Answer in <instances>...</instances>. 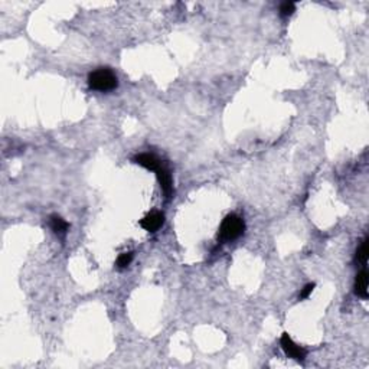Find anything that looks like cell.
Returning a JSON list of instances; mask_svg holds the SVG:
<instances>
[{"label":"cell","instance_id":"cell-1","mask_svg":"<svg viewBox=\"0 0 369 369\" xmlns=\"http://www.w3.org/2000/svg\"><path fill=\"white\" fill-rule=\"evenodd\" d=\"M88 85L91 90L107 92V91L114 90L119 85V83H117V76L111 69L98 68L88 75Z\"/></svg>","mask_w":369,"mask_h":369},{"label":"cell","instance_id":"cell-2","mask_svg":"<svg viewBox=\"0 0 369 369\" xmlns=\"http://www.w3.org/2000/svg\"><path fill=\"white\" fill-rule=\"evenodd\" d=\"M244 231H245L244 219L235 213H231L222 221V224L219 226L218 235L222 241H234V240L240 238Z\"/></svg>","mask_w":369,"mask_h":369},{"label":"cell","instance_id":"cell-3","mask_svg":"<svg viewBox=\"0 0 369 369\" xmlns=\"http://www.w3.org/2000/svg\"><path fill=\"white\" fill-rule=\"evenodd\" d=\"M280 343H281V347H283L284 354H286L288 358H292V359L297 362L304 361L306 351H304L303 347L299 346V345H296L293 339L288 336V333H283V336H281V339H280Z\"/></svg>","mask_w":369,"mask_h":369},{"label":"cell","instance_id":"cell-4","mask_svg":"<svg viewBox=\"0 0 369 369\" xmlns=\"http://www.w3.org/2000/svg\"><path fill=\"white\" fill-rule=\"evenodd\" d=\"M165 224V215L162 212H150L140 221V225L143 229L149 231V232H156L158 229L162 228V225Z\"/></svg>","mask_w":369,"mask_h":369},{"label":"cell","instance_id":"cell-5","mask_svg":"<svg viewBox=\"0 0 369 369\" xmlns=\"http://www.w3.org/2000/svg\"><path fill=\"white\" fill-rule=\"evenodd\" d=\"M156 176H158L159 183H160V188L163 190L167 198L172 195V190H173V185H172V176H170V172L167 170V167L162 165L156 170Z\"/></svg>","mask_w":369,"mask_h":369},{"label":"cell","instance_id":"cell-6","mask_svg":"<svg viewBox=\"0 0 369 369\" xmlns=\"http://www.w3.org/2000/svg\"><path fill=\"white\" fill-rule=\"evenodd\" d=\"M133 160H134V163H137V165L143 166V167L149 169V170H153V172H156L159 167L163 165V163H162L154 154H150V153H142V154H137Z\"/></svg>","mask_w":369,"mask_h":369},{"label":"cell","instance_id":"cell-7","mask_svg":"<svg viewBox=\"0 0 369 369\" xmlns=\"http://www.w3.org/2000/svg\"><path fill=\"white\" fill-rule=\"evenodd\" d=\"M355 293L362 299L368 297V271L366 268H362L361 273H358L355 280Z\"/></svg>","mask_w":369,"mask_h":369},{"label":"cell","instance_id":"cell-8","mask_svg":"<svg viewBox=\"0 0 369 369\" xmlns=\"http://www.w3.org/2000/svg\"><path fill=\"white\" fill-rule=\"evenodd\" d=\"M49 224H51V228H52L53 232L56 234V235H60V237H64V235L67 234V231H68V222L64 221V219L58 217V215H52Z\"/></svg>","mask_w":369,"mask_h":369},{"label":"cell","instance_id":"cell-9","mask_svg":"<svg viewBox=\"0 0 369 369\" xmlns=\"http://www.w3.org/2000/svg\"><path fill=\"white\" fill-rule=\"evenodd\" d=\"M356 261L363 264V265L368 261V238H365V240L361 242L359 248L356 251Z\"/></svg>","mask_w":369,"mask_h":369},{"label":"cell","instance_id":"cell-10","mask_svg":"<svg viewBox=\"0 0 369 369\" xmlns=\"http://www.w3.org/2000/svg\"><path fill=\"white\" fill-rule=\"evenodd\" d=\"M133 261V253H123L117 258V267L119 268H126Z\"/></svg>","mask_w":369,"mask_h":369},{"label":"cell","instance_id":"cell-11","mask_svg":"<svg viewBox=\"0 0 369 369\" xmlns=\"http://www.w3.org/2000/svg\"><path fill=\"white\" fill-rule=\"evenodd\" d=\"M296 10V5L293 2H284L281 6H280V15L281 16H290L293 15V12Z\"/></svg>","mask_w":369,"mask_h":369},{"label":"cell","instance_id":"cell-12","mask_svg":"<svg viewBox=\"0 0 369 369\" xmlns=\"http://www.w3.org/2000/svg\"><path fill=\"white\" fill-rule=\"evenodd\" d=\"M313 288H315V284H313V283H310V284H307V286L303 287V290H301V293H300L301 300H303V299H307L310 294H312V292H313Z\"/></svg>","mask_w":369,"mask_h":369}]
</instances>
